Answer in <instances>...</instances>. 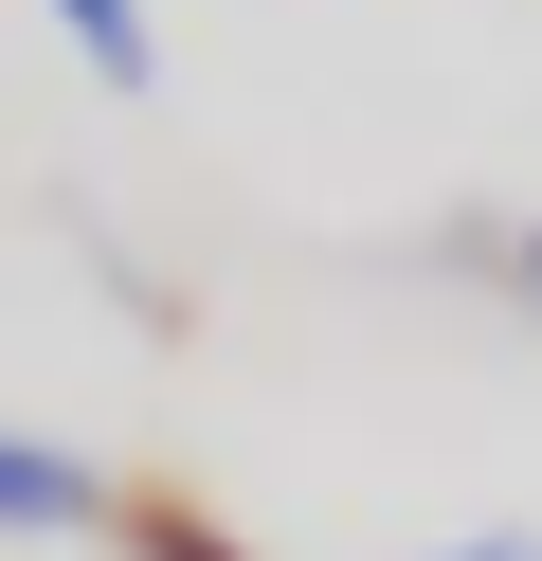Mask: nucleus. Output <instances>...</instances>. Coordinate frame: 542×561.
I'll return each mask as SVG.
<instances>
[{"label": "nucleus", "instance_id": "1", "mask_svg": "<svg viewBox=\"0 0 542 561\" xmlns=\"http://www.w3.org/2000/svg\"><path fill=\"white\" fill-rule=\"evenodd\" d=\"M72 525H108V471L0 416V543H72Z\"/></svg>", "mask_w": 542, "mask_h": 561}, {"label": "nucleus", "instance_id": "2", "mask_svg": "<svg viewBox=\"0 0 542 561\" xmlns=\"http://www.w3.org/2000/svg\"><path fill=\"white\" fill-rule=\"evenodd\" d=\"M108 543H127V561H272V543H235V525H217L199 489H163V471L108 489Z\"/></svg>", "mask_w": 542, "mask_h": 561}, {"label": "nucleus", "instance_id": "3", "mask_svg": "<svg viewBox=\"0 0 542 561\" xmlns=\"http://www.w3.org/2000/svg\"><path fill=\"white\" fill-rule=\"evenodd\" d=\"M55 37L91 55V91H163V19L145 0H55Z\"/></svg>", "mask_w": 542, "mask_h": 561}, {"label": "nucleus", "instance_id": "4", "mask_svg": "<svg viewBox=\"0 0 542 561\" xmlns=\"http://www.w3.org/2000/svg\"><path fill=\"white\" fill-rule=\"evenodd\" d=\"M488 272H506V290H524V308H542V218H524V236H506V254H488Z\"/></svg>", "mask_w": 542, "mask_h": 561}, {"label": "nucleus", "instance_id": "5", "mask_svg": "<svg viewBox=\"0 0 542 561\" xmlns=\"http://www.w3.org/2000/svg\"><path fill=\"white\" fill-rule=\"evenodd\" d=\"M416 561H542V543H506V525H488V543H416Z\"/></svg>", "mask_w": 542, "mask_h": 561}]
</instances>
